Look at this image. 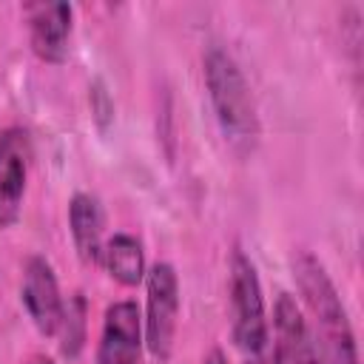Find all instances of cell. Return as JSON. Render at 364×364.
Returning <instances> with one entry per match:
<instances>
[{
    "label": "cell",
    "instance_id": "8fae6325",
    "mask_svg": "<svg viewBox=\"0 0 364 364\" xmlns=\"http://www.w3.org/2000/svg\"><path fill=\"white\" fill-rule=\"evenodd\" d=\"M111 279H117L125 287H136L145 279V253L136 236L131 233H114L102 245V259H100Z\"/></svg>",
    "mask_w": 364,
    "mask_h": 364
},
{
    "label": "cell",
    "instance_id": "ba28073f",
    "mask_svg": "<svg viewBox=\"0 0 364 364\" xmlns=\"http://www.w3.org/2000/svg\"><path fill=\"white\" fill-rule=\"evenodd\" d=\"M28 23V40L40 60L63 63L68 54L71 37V6L68 3H26L23 6Z\"/></svg>",
    "mask_w": 364,
    "mask_h": 364
},
{
    "label": "cell",
    "instance_id": "3957f363",
    "mask_svg": "<svg viewBox=\"0 0 364 364\" xmlns=\"http://www.w3.org/2000/svg\"><path fill=\"white\" fill-rule=\"evenodd\" d=\"M230 316H233V341L242 353L259 355L267 347V316L262 284L253 262L236 247L230 256Z\"/></svg>",
    "mask_w": 364,
    "mask_h": 364
},
{
    "label": "cell",
    "instance_id": "4fadbf2b",
    "mask_svg": "<svg viewBox=\"0 0 364 364\" xmlns=\"http://www.w3.org/2000/svg\"><path fill=\"white\" fill-rule=\"evenodd\" d=\"M91 114H94L100 128H108V122L114 117V105H111L108 91L102 88V82H94V88H91Z\"/></svg>",
    "mask_w": 364,
    "mask_h": 364
},
{
    "label": "cell",
    "instance_id": "9c48e42d",
    "mask_svg": "<svg viewBox=\"0 0 364 364\" xmlns=\"http://www.w3.org/2000/svg\"><path fill=\"white\" fill-rule=\"evenodd\" d=\"M273 333H276L273 364H316L310 327L290 293H279V299H276Z\"/></svg>",
    "mask_w": 364,
    "mask_h": 364
},
{
    "label": "cell",
    "instance_id": "52a82bcc",
    "mask_svg": "<svg viewBox=\"0 0 364 364\" xmlns=\"http://www.w3.org/2000/svg\"><path fill=\"white\" fill-rule=\"evenodd\" d=\"M142 350V316L136 301H114L105 310L97 364H139Z\"/></svg>",
    "mask_w": 364,
    "mask_h": 364
},
{
    "label": "cell",
    "instance_id": "30bf717a",
    "mask_svg": "<svg viewBox=\"0 0 364 364\" xmlns=\"http://www.w3.org/2000/svg\"><path fill=\"white\" fill-rule=\"evenodd\" d=\"M68 225H71V239L80 259L97 264L102 259V245H105L102 242L105 216H102L100 199L91 193H74L68 205Z\"/></svg>",
    "mask_w": 364,
    "mask_h": 364
},
{
    "label": "cell",
    "instance_id": "7a4b0ae2",
    "mask_svg": "<svg viewBox=\"0 0 364 364\" xmlns=\"http://www.w3.org/2000/svg\"><path fill=\"white\" fill-rule=\"evenodd\" d=\"M205 85L208 97L216 114V122L230 142L233 151L247 154L253 151L259 139V117H256V102L250 94V85L236 65V60L225 48H210L205 54Z\"/></svg>",
    "mask_w": 364,
    "mask_h": 364
},
{
    "label": "cell",
    "instance_id": "7c38bea8",
    "mask_svg": "<svg viewBox=\"0 0 364 364\" xmlns=\"http://www.w3.org/2000/svg\"><path fill=\"white\" fill-rule=\"evenodd\" d=\"M63 333V341H60V353L65 358H77L82 344H85V299L82 293H74L65 307H63V321H60V330Z\"/></svg>",
    "mask_w": 364,
    "mask_h": 364
},
{
    "label": "cell",
    "instance_id": "5b68a950",
    "mask_svg": "<svg viewBox=\"0 0 364 364\" xmlns=\"http://www.w3.org/2000/svg\"><path fill=\"white\" fill-rule=\"evenodd\" d=\"M28 162H31L28 134L23 128L0 131V228H11L20 219Z\"/></svg>",
    "mask_w": 364,
    "mask_h": 364
},
{
    "label": "cell",
    "instance_id": "277c9868",
    "mask_svg": "<svg viewBox=\"0 0 364 364\" xmlns=\"http://www.w3.org/2000/svg\"><path fill=\"white\" fill-rule=\"evenodd\" d=\"M148 310H145V344L154 358L168 361L179 318V279L168 262H156L148 276Z\"/></svg>",
    "mask_w": 364,
    "mask_h": 364
},
{
    "label": "cell",
    "instance_id": "2e32d148",
    "mask_svg": "<svg viewBox=\"0 0 364 364\" xmlns=\"http://www.w3.org/2000/svg\"><path fill=\"white\" fill-rule=\"evenodd\" d=\"M247 364H267V361H262V358H253V361H247Z\"/></svg>",
    "mask_w": 364,
    "mask_h": 364
},
{
    "label": "cell",
    "instance_id": "8992f818",
    "mask_svg": "<svg viewBox=\"0 0 364 364\" xmlns=\"http://www.w3.org/2000/svg\"><path fill=\"white\" fill-rule=\"evenodd\" d=\"M23 304L28 310V318L43 336H54L63 321V296L54 276V267L43 256H31L23 267V287H20Z\"/></svg>",
    "mask_w": 364,
    "mask_h": 364
},
{
    "label": "cell",
    "instance_id": "5bb4252c",
    "mask_svg": "<svg viewBox=\"0 0 364 364\" xmlns=\"http://www.w3.org/2000/svg\"><path fill=\"white\" fill-rule=\"evenodd\" d=\"M202 364H228V361H225L222 350H210V353H208V358H205Z\"/></svg>",
    "mask_w": 364,
    "mask_h": 364
},
{
    "label": "cell",
    "instance_id": "9a60e30c",
    "mask_svg": "<svg viewBox=\"0 0 364 364\" xmlns=\"http://www.w3.org/2000/svg\"><path fill=\"white\" fill-rule=\"evenodd\" d=\"M28 364H54V358H48V355H34Z\"/></svg>",
    "mask_w": 364,
    "mask_h": 364
},
{
    "label": "cell",
    "instance_id": "6da1fadb",
    "mask_svg": "<svg viewBox=\"0 0 364 364\" xmlns=\"http://www.w3.org/2000/svg\"><path fill=\"white\" fill-rule=\"evenodd\" d=\"M293 273H296L299 290H301L307 310L313 316V324H316V336L310 333L313 350H316V364H358L355 336L347 321V310H344L341 296H338L336 284L330 282L324 264L313 253L301 250L293 259Z\"/></svg>",
    "mask_w": 364,
    "mask_h": 364
}]
</instances>
